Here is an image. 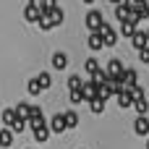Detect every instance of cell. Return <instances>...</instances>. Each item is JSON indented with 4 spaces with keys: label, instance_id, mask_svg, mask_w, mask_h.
Instances as JSON below:
<instances>
[{
    "label": "cell",
    "instance_id": "6da1fadb",
    "mask_svg": "<svg viewBox=\"0 0 149 149\" xmlns=\"http://www.w3.org/2000/svg\"><path fill=\"white\" fill-rule=\"evenodd\" d=\"M97 31L102 34V39H105V47H113V45L118 42V31H115L110 24H105V21H102V26H100Z\"/></svg>",
    "mask_w": 149,
    "mask_h": 149
},
{
    "label": "cell",
    "instance_id": "7a4b0ae2",
    "mask_svg": "<svg viewBox=\"0 0 149 149\" xmlns=\"http://www.w3.org/2000/svg\"><path fill=\"white\" fill-rule=\"evenodd\" d=\"M42 16H45V18L52 24V29L63 24V10H60L58 5H52V8H45V10H42Z\"/></svg>",
    "mask_w": 149,
    "mask_h": 149
},
{
    "label": "cell",
    "instance_id": "3957f363",
    "mask_svg": "<svg viewBox=\"0 0 149 149\" xmlns=\"http://www.w3.org/2000/svg\"><path fill=\"white\" fill-rule=\"evenodd\" d=\"M84 21H86V29H89V31H97V29L102 26V21H105V18H102V13H100L97 8H92V10L86 13V18H84Z\"/></svg>",
    "mask_w": 149,
    "mask_h": 149
},
{
    "label": "cell",
    "instance_id": "277c9868",
    "mask_svg": "<svg viewBox=\"0 0 149 149\" xmlns=\"http://www.w3.org/2000/svg\"><path fill=\"white\" fill-rule=\"evenodd\" d=\"M26 126H31V131H34V128H42V126H45V115H42V107H31V115L26 118Z\"/></svg>",
    "mask_w": 149,
    "mask_h": 149
},
{
    "label": "cell",
    "instance_id": "5b68a950",
    "mask_svg": "<svg viewBox=\"0 0 149 149\" xmlns=\"http://www.w3.org/2000/svg\"><path fill=\"white\" fill-rule=\"evenodd\" d=\"M134 131H136V136H147L149 134V118L147 115H139L134 120Z\"/></svg>",
    "mask_w": 149,
    "mask_h": 149
},
{
    "label": "cell",
    "instance_id": "8992f818",
    "mask_svg": "<svg viewBox=\"0 0 149 149\" xmlns=\"http://www.w3.org/2000/svg\"><path fill=\"white\" fill-rule=\"evenodd\" d=\"M118 105H120V107H131V105H134V94H131V86H123V89L118 92Z\"/></svg>",
    "mask_w": 149,
    "mask_h": 149
},
{
    "label": "cell",
    "instance_id": "52a82bcc",
    "mask_svg": "<svg viewBox=\"0 0 149 149\" xmlns=\"http://www.w3.org/2000/svg\"><path fill=\"white\" fill-rule=\"evenodd\" d=\"M39 16H42V13H39V5H37V3H29V5H26V10H24V18H26V21H31V24H37V21H39Z\"/></svg>",
    "mask_w": 149,
    "mask_h": 149
},
{
    "label": "cell",
    "instance_id": "ba28073f",
    "mask_svg": "<svg viewBox=\"0 0 149 149\" xmlns=\"http://www.w3.org/2000/svg\"><path fill=\"white\" fill-rule=\"evenodd\" d=\"M86 45H89V50H94V52H97V50H102V47H105V39H102V34H100V31H92V34H89V39H86Z\"/></svg>",
    "mask_w": 149,
    "mask_h": 149
},
{
    "label": "cell",
    "instance_id": "9c48e42d",
    "mask_svg": "<svg viewBox=\"0 0 149 149\" xmlns=\"http://www.w3.org/2000/svg\"><path fill=\"white\" fill-rule=\"evenodd\" d=\"M120 73H123V63H120L118 58H113V60L107 63V79L113 81V79H115V76H120Z\"/></svg>",
    "mask_w": 149,
    "mask_h": 149
},
{
    "label": "cell",
    "instance_id": "30bf717a",
    "mask_svg": "<svg viewBox=\"0 0 149 149\" xmlns=\"http://www.w3.org/2000/svg\"><path fill=\"white\" fill-rule=\"evenodd\" d=\"M81 94H84V100L89 102V100H94V97L100 94V86H97L94 81H89V84H84V86H81Z\"/></svg>",
    "mask_w": 149,
    "mask_h": 149
},
{
    "label": "cell",
    "instance_id": "8fae6325",
    "mask_svg": "<svg viewBox=\"0 0 149 149\" xmlns=\"http://www.w3.org/2000/svg\"><path fill=\"white\" fill-rule=\"evenodd\" d=\"M65 65H68V55H65V52H55V55H52V68H55V71H63Z\"/></svg>",
    "mask_w": 149,
    "mask_h": 149
},
{
    "label": "cell",
    "instance_id": "7c38bea8",
    "mask_svg": "<svg viewBox=\"0 0 149 149\" xmlns=\"http://www.w3.org/2000/svg\"><path fill=\"white\" fill-rule=\"evenodd\" d=\"M0 147L3 149H8V147H13V131L5 126L3 131H0Z\"/></svg>",
    "mask_w": 149,
    "mask_h": 149
},
{
    "label": "cell",
    "instance_id": "4fadbf2b",
    "mask_svg": "<svg viewBox=\"0 0 149 149\" xmlns=\"http://www.w3.org/2000/svg\"><path fill=\"white\" fill-rule=\"evenodd\" d=\"M134 13L139 16V21H141V18H149V3L147 0H139V3L134 5Z\"/></svg>",
    "mask_w": 149,
    "mask_h": 149
},
{
    "label": "cell",
    "instance_id": "5bb4252c",
    "mask_svg": "<svg viewBox=\"0 0 149 149\" xmlns=\"http://www.w3.org/2000/svg\"><path fill=\"white\" fill-rule=\"evenodd\" d=\"M123 86H136V68H123Z\"/></svg>",
    "mask_w": 149,
    "mask_h": 149
},
{
    "label": "cell",
    "instance_id": "9a60e30c",
    "mask_svg": "<svg viewBox=\"0 0 149 149\" xmlns=\"http://www.w3.org/2000/svg\"><path fill=\"white\" fill-rule=\"evenodd\" d=\"M50 131H52V134H63V131H65V120H63V115H55V118L50 120Z\"/></svg>",
    "mask_w": 149,
    "mask_h": 149
},
{
    "label": "cell",
    "instance_id": "2e32d148",
    "mask_svg": "<svg viewBox=\"0 0 149 149\" xmlns=\"http://www.w3.org/2000/svg\"><path fill=\"white\" fill-rule=\"evenodd\" d=\"M131 42H134L136 50H144V47L149 45V42H147V31H136V34L131 37Z\"/></svg>",
    "mask_w": 149,
    "mask_h": 149
},
{
    "label": "cell",
    "instance_id": "e0dca14e",
    "mask_svg": "<svg viewBox=\"0 0 149 149\" xmlns=\"http://www.w3.org/2000/svg\"><path fill=\"white\" fill-rule=\"evenodd\" d=\"M26 89H29V94H31V97H37V94H42V92H45V89H42V84H39V79H29Z\"/></svg>",
    "mask_w": 149,
    "mask_h": 149
},
{
    "label": "cell",
    "instance_id": "ac0fdd59",
    "mask_svg": "<svg viewBox=\"0 0 149 149\" xmlns=\"http://www.w3.org/2000/svg\"><path fill=\"white\" fill-rule=\"evenodd\" d=\"M13 110H16V118H24V120H26V118L31 115V107H29L26 102H18V105H16Z\"/></svg>",
    "mask_w": 149,
    "mask_h": 149
},
{
    "label": "cell",
    "instance_id": "d6986e66",
    "mask_svg": "<svg viewBox=\"0 0 149 149\" xmlns=\"http://www.w3.org/2000/svg\"><path fill=\"white\" fill-rule=\"evenodd\" d=\"M31 134H34V139H37V141H47L52 131H50V126H42V128H34Z\"/></svg>",
    "mask_w": 149,
    "mask_h": 149
},
{
    "label": "cell",
    "instance_id": "ffe728a7",
    "mask_svg": "<svg viewBox=\"0 0 149 149\" xmlns=\"http://www.w3.org/2000/svg\"><path fill=\"white\" fill-rule=\"evenodd\" d=\"M63 120H65V128H76L79 126V115L71 110V113H63Z\"/></svg>",
    "mask_w": 149,
    "mask_h": 149
},
{
    "label": "cell",
    "instance_id": "44dd1931",
    "mask_svg": "<svg viewBox=\"0 0 149 149\" xmlns=\"http://www.w3.org/2000/svg\"><path fill=\"white\" fill-rule=\"evenodd\" d=\"M134 107H136V113H139V115H147V110H149L147 97H139V100H134Z\"/></svg>",
    "mask_w": 149,
    "mask_h": 149
},
{
    "label": "cell",
    "instance_id": "7402d4cb",
    "mask_svg": "<svg viewBox=\"0 0 149 149\" xmlns=\"http://www.w3.org/2000/svg\"><path fill=\"white\" fill-rule=\"evenodd\" d=\"M8 128H10L13 134H21V131L26 128V120H24V118H13V123H10Z\"/></svg>",
    "mask_w": 149,
    "mask_h": 149
},
{
    "label": "cell",
    "instance_id": "603a6c76",
    "mask_svg": "<svg viewBox=\"0 0 149 149\" xmlns=\"http://www.w3.org/2000/svg\"><path fill=\"white\" fill-rule=\"evenodd\" d=\"M81 86H84L81 76H71V79H68V89H71V92H79Z\"/></svg>",
    "mask_w": 149,
    "mask_h": 149
},
{
    "label": "cell",
    "instance_id": "cb8c5ba5",
    "mask_svg": "<svg viewBox=\"0 0 149 149\" xmlns=\"http://www.w3.org/2000/svg\"><path fill=\"white\" fill-rule=\"evenodd\" d=\"M89 107H92V113H102L105 110V100L94 97V100H89Z\"/></svg>",
    "mask_w": 149,
    "mask_h": 149
},
{
    "label": "cell",
    "instance_id": "d4e9b609",
    "mask_svg": "<svg viewBox=\"0 0 149 149\" xmlns=\"http://www.w3.org/2000/svg\"><path fill=\"white\" fill-rule=\"evenodd\" d=\"M84 68H86V73H89V76H92V73H94V71H97V68H100V63H97V58H89V60H86V63H84Z\"/></svg>",
    "mask_w": 149,
    "mask_h": 149
},
{
    "label": "cell",
    "instance_id": "484cf974",
    "mask_svg": "<svg viewBox=\"0 0 149 149\" xmlns=\"http://www.w3.org/2000/svg\"><path fill=\"white\" fill-rule=\"evenodd\" d=\"M13 118H16V110L5 107V110H3V123H5V126H10V123H13Z\"/></svg>",
    "mask_w": 149,
    "mask_h": 149
},
{
    "label": "cell",
    "instance_id": "4316f807",
    "mask_svg": "<svg viewBox=\"0 0 149 149\" xmlns=\"http://www.w3.org/2000/svg\"><path fill=\"white\" fill-rule=\"evenodd\" d=\"M39 84H42V89H50V84H52V76H50L47 71H45V73L39 76Z\"/></svg>",
    "mask_w": 149,
    "mask_h": 149
},
{
    "label": "cell",
    "instance_id": "83f0119b",
    "mask_svg": "<svg viewBox=\"0 0 149 149\" xmlns=\"http://www.w3.org/2000/svg\"><path fill=\"white\" fill-rule=\"evenodd\" d=\"M71 102H73V105L84 102V94H81V89H79V92H71Z\"/></svg>",
    "mask_w": 149,
    "mask_h": 149
},
{
    "label": "cell",
    "instance_id": "f1b7e54d",
    "mask_svg": "<svg viewBox=\"0 0 149 149\" xmlns=\"http://www.w3.org/2000/svg\"><path fill=\"white\" fill-rule=\"evenodd\" d=\"M131 94H134V100H139V97H144V89L136 84V86H131Z\"/></svg>",
    "mask_w": 149,
    "mask_h": 149
},
{
    "label": "cell",
    "instance_id": "f546056e",
    "mask_svg": "<svg viewBox=\"0 0 149 149\" xmlns=\"http://www.w3.org/2000/svg\"><path fill=\"white\" fill-rule=\"evenodd\" d=\"M139 58H141V63H149V45L144 50H139Z\"/></svg>",
    "mask_w": 149,
    "mask_h": 149
},
{
    "label": "cell",
    "instance_id": "4dcf8cb0",
    "mask_svg": "<svg viewBox=\"0 0 149 149\" xmlns=\"http://www.w3.org/2000/svg\"><path fill=\"white\" fill-rule=\"evenodd\" d=\"M110 3H113V5H120V3H123V0H110Z\"/></svg>",
    "mask_w": 149,
    "mask_h": 149
},
{
    "label": "cell",
    "instance_id": "1f68e13d",
    "mask_svg": "<svg viewBox=\"0 0 149 149\" xmlns=\"http://www.w3.org/2000/svg\"><path fill=\"white\" fill-rule=\"evenodd\" d=\"M81 3H86V5H92V3H94V0H81Z\"/></svg>",
    "mask_w": 149,
    "mask_h": 149
},
{
    "label": "cell",
    "instance_id": "d6a6232c",
    "mask_svg": "<svg viewBox=\"0 0 149 149\" xmlns=\"http://www.w3.org/2000/svg\"><path fill=\"white\" fill-rule=\"evenodd\" d=\"M147 42H149V29H147Z\"/></svg>",
    "mask_w": 149,
    "mask_h": 149
},
{
    "label": "cell",
    "instance_id": "836d02e7",
    "mask_svg": "<svg viewBox=\"0 0 149 149\" xmlns=\"http://www.w3.org/2000/svg\"><path fill=\"white\" fill-rule=\"evenodd\" d=\"M147 149H149V141H147Z\"/></svg>",
    "mask_w": 149,
    "mask_h": 149
}]
</instances>
